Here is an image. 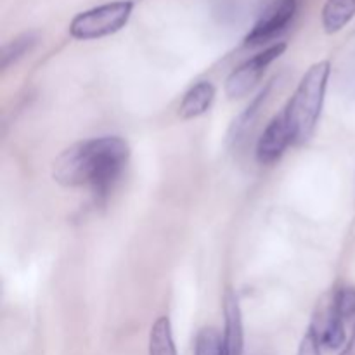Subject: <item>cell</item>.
I'll return each instance as SVG.
<instances>
[{
    "mask_svg": "<svg viewBox=\"0 0 355 355\" xmlns=\"http://www.w3.org/2000/svg\"><path fill=\"white\" fill-rule=\"evenodd\" d=\"M128 159L130 148L125 139L92 137L64 149L52 165V177L62 187H87L104 200L125 173Z\"/></svg>",
    "mask_w": 355,
    "mask_h": 355,
    "instance_id": "6da1fadb",
    "label": "cell"
},
{
    "mask_svg": "<svg viewBox=\"0 0 355 355\" xmlns=\"http://www.w3.org/2000/svg\"><path fill=\"white\" fill-rule=\"evenodd\" d=\"M329 75H331L329 61H319L312 64L302 76L293 96L283 110L295 144H304L314 135L321 120Z\"/></svg>",
    "mask_w": 355,
    "mask_h": 355,
    "instance_id": "7a4b0ae2",
    "label": "cell"
},
{
    "mask_svg": "<svg viewBox=\"0 0 355 355\" xmlns=\"http://www.w3.org/2000/svg\"><path fill=\"white\" fill-rule=\"evenodd\" d=\"M134 10V2L120 0V2L103 3L89 10L76 14L69 23V35L76 40H97L110 37L125 28Z\"/></svg>",
    "mask_w": 355,
    "mask_h": 355,
    "instance_id": "3957f363",
    "label": "cell"
},
{
    "mask_svg": "<svg viewBox=\"0 0 355 355\" xmlns=\"http://www.w3.org/2000/svg\"><path fill=\"white\" fill-rule=\"evenodd\" d=\"M284 51H286V44L279 42V44H274L270 47L263 49L262 52H259L253 58H250L248 61L239 64L236 69H232L227 78H225V96L229 99H241V97L248 96L259 85L267 68L277 58H281Z\"/></svg>",
    "mask_w": 355,
    "mask_h": 355,
    "instance_id": "277c9868",
    "label": "cell"
},
{
    "mask_svg": "<svg viewBox=\"0 0 355 355\" xmlns=\"http://www.w3.org/2000/svg\"><path fill=\"white\" fill-rule=\"evenodd\" d=\"M297 14V0H263L255 24L245 38V45L259 47L279 37Z\"/></svg>",
    "mask_w": 355,
    "mask_h": 355,
    "instance_id": "5b68a950",
    "label": "cell"
},
{
    "mask_svg": "<svg viewBox=\"0 0 355 355\" xmlns=\"http://www.w3.org/2000/svg\"><path fill=\"white\" fill-rule=\"evenodd\" d=\"M291 144H295L293 135H291L286 118H284L283 111H281L279 114H276L267 123L259 142H257V162L260 165H274V163H277L283 158V155Z\"/></svg>",
    "mask_w": 355,
    "mask_h": 355,
    "instance_id": "8992f818",
    "label": "cell"
},
{
    "mask_svg": "<svg viewBox=\"0 0 355 355\" xmlns=\"http://www.w3.org/2000/svg\"><path fill=\"white\" fill-rule=\"evenodd\" d=\"M311 329L315 333L322 349L338 350L345 345V319L336 314L331 305V298L328 304L319 307Z\"/></svg>",
    "mask_w": 355,
    "mask_h": 355,
    "instance_id": "52a82bcc",
    "label": "cell"
},
{
    "mask_svg": "<svg viewBox=\"0 0 355 355\" xmlns=\"http://www.w3.org/2000/svg\"><path fill=\"white\" fill-rule=\"evenodd\" d=\"M224 340L225 355H245L243 312L238 297L231 288L224 295Z\"/></svg>",
    "mask_w": 355,
    "mask_h": 355,
    "instance_id": "ba28073f",
    "label": "cell"
},
{
    "mask_svg": "<svg viewBox=\"0 0 355 355\" xmlns=\"http://www.w3.org/2000/svg\"><path fill=\"white\" fill-rule=\"evenodd\" d=\"M277 82H279V78L270 80V82L267 83L259 94H257L255 99L245 107V111H243L241 114H238V118L232 121L231 128H229V135H227L229 144L238 148V146L248 137V134L252 132V128L255 127L257 120H259L260 113H262V110L266 107V104L269 103L270 94H272L274 87L277 85Z\"/></svg>",
    "mask_w": 355,
    "mask_h": 355,
    "instance_id": "9c48e42d",
    "label": "cell"
},
{
    "mask_svg": "<svg viewBox=\"0 0 355 355\" xmlns=\"http://www.w3.org/2000/svg\"><path fill=\"white\" fill-rule=\"evenodd\" d=\"M215 85L208 80H201V82L194 83L186 94H184L182 101L179 106V114L182 120H194V118L201 116L207 113L211 107L215 99Z\"/></svg>",
    "mask_w": 355,
    "mask_h": 355,
    "instance_id": "30bf717a",
    "label": "cell"
},
{
    "mask_svg": "<svg viewBox=\"0 0 355 355\" xmlns=\"http://www.w3.org/2000/svg\"><path fill=\"white\" fill-rule=\"evenodd\" d=\"M355 16V0H326L322 7V26L326 33H338Z\"/></svg>",
    "mask_w": 355,
    "mask_h": 355,
    "instance_id": "8fae6325",
    "label": "cell"
},
{
    "mask_svg": "<svg viewBox=\"0 0 355 355\" xmlns=\"http://www.w3.org/2000/svg\"><path fill=\"white\" fill-rule=\"evenodd\" d=\"M149 355H177L172 322L166 315L153 322L149 331Z\"/></svg>",
    "mask_w": 355,
    "mask_h": 355,
    "instance_id": "7c38bea8",
    "label": "cell"
},
{
    "mask_svg": "<svg viewBox=\"0 0 355 355\" xmlns=\"http://www.w3.org/2000/svg\"><path fill=\"white\" fill-rule=\"evenodd\" d=\"M194 355H225L224 333L214 326H205L194 336Z\"/></svg>",
    "mask_w": 355,
    "mask_h": 355,
    "instance_id": "4fadbf2b",
    "label": "cell"
},
{
    "mask_svg": "<svg viewBox=\"0 0 355 355\" xmlns=\"http://www.w3.org/2000/svg\"><path fill=\"white\" fill-rule=\"evenodd\" d=\"M38 37L35 33H23L19 37L12 38L9 44L3 45L2 49V69H7L9 66L16 64L23 55H26L37 44Z\"/></svg>",
    "mask_w": 355,
    "mask_h": 355,
    "instance_id": "5bb4252c",
    "label": "cell"
},
{
    "mask_svg": "<svg viewBox=\"0 0 355 355\" xmlns=\"http://www.w3.org/2000/svg\"><path fill=\"white\" fill-rule=\"evenodd\" d=\"M331 305L336 314L349 321L355 318V286H343L331 295Z\"/></svg>",
    "mask_w": 355,
    "mask_h": 355,
    "instance_id": "9a60e30c",
    "label": "cell"
},
{
    "mask_svg": "<svg viewBox=\"0 0 355 355\" xmlns=\"http://www.w3.org/2000/svg\"><path fill=\"white\" fill-rule=\"evenodd\" d=\"M321 350L322 347L321 343H319L318 336H315V333L309 328L307 333L304 335V338H302L300 345H298L297 355H322Z\"/></svg>",
    "mask_w": 355,
    "mask_h": 355,
    "instance_id": "2e32d148",
    "label": "cell"
},
{
    "mask_svg": "<svg viewBox=\"0 0 355 355\" xmlns=\"http://www.w3.org/2000/svg\"><path fill=\"white\" fill-rule=\"evenodd\" d=\"M340 355H355V329L352 333V338L349 340V343H347L345 349L342 350V354Z\"/></svg>",
    "mask_w": 355,
    "mask_h": 355,
    "instance_id": "e0dca14e",
    "label": "cell"
},
{
    "mask_svg": "<svg viewBox=\"0 0 355 355\" xmlns=\"http://www.w3.org/2000/svg\"><path fill=\"white\" fill-rule=\"evenodd\" d=\"M352 82H354V83H355V75H354V76H352Z\"/></svg>",
    "mask_w": 355,
    "mask_h": 355,
    "instance_id": "ac0fdd59",
    "label": "cell"
}]
</instances>
